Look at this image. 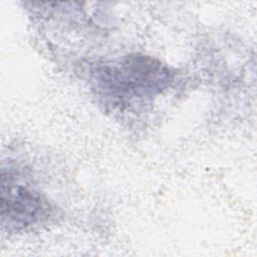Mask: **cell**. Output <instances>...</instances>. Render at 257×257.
I'll return each mask as SVG.
<instances>
[{"label":"cell","mask_w":257,"mask_h":257,"mask_svg":"<svg viewBox=\"0 0 257 257\" xmlns=\"http://www.w3.org/2000/svg\"><path fill=\"white\" fill-rule=\"evenodd\" d=\"M90 79L104 103L121 107L161 93L170 86L173 73L156 58L130 54L97 63L90 71Z\"/></svg>","instance_id":"cell-1"},{"label":"cell","mask_w":257,"mask_h":257,"mask_svg":"<svg viewBox=\"0 0 257 257\" xmlns=\"http://www.w3.org/2000/svg\"><path fill=\"white\" fill-rule=\"evenodd\" d=\"M1 220L8 229L20 230L31 226L48 211V204L41 194L23 183L19 176L2 171Z\"/></svg>","instance_id":"cell-2"}]
</instances>
